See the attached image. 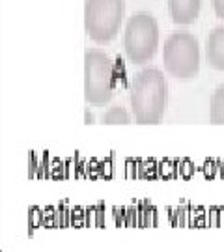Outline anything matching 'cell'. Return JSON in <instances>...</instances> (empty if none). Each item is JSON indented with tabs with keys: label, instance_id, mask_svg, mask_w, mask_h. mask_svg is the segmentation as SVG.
<instances>
[{
	"label": "cell",
	"instance_id": "cell-1",
	"mask_svg": "<svg viewBox=\"0 0 224 252\" xmlns=\"http://www.w3.org/2000/svg\"><path fill=\"white\" fill-rule=\"evenodd\" d=\"M168 105V82L161 69L146 67L134 75L131 84V107L138 126L161 124Z\"/></svg>",
	"mask_w": 224,
	"mask_h": 252
},
{
	"label": "cell",
	"instance_id": "cell-7",
	"mask_svg": "<svg viewBox=\"0 0 224 252\" xmlns=\"http://www.w3.org/2000/svg\"><path fill=\"white\" fill-rule=\"evenodd\" d=\"M206 56L211 67L224 71V27H217L209 32L206 41Z\"/></svg>",
	"mask_w": 224,
	"mask_h": 252
},
{
	"label": "cell",
	"instance_id": "cell-11",
	"mask_svg": "<svg viewBox=\"0 0 224 252\" xmlns=\"http://www.w3.org/2000/svg\"><path fill=\"white\" fill-rule=\"evenodd\" d=\"M86 124H94V116L88 114V112H86Z\"/></svg>",
	"mask_w": 224,
	"mask_h": 252
},
{
	"label": "cell",
	"instance_id": "cell-2",
	"mask_svg": "<svg viewBox=\"0 0 224 252\" xmlns=\"http://www.w3.org/2000/svg\"><path fill=\"white\" fill-rule=\"evenodd\" d=\"M164 69L179 81H189L200 71V45L191 32H174L162 47Z\"/></svg>",
	"mask_w": 224,
	"mask_h": 252
},
{
	"label": "cell",
	"instance_id": "cell-8",
	"mask_svg": "<svg viewBox=\"0 0 224 252\" xmlns=\"http://www.w3.org/2000/svg\"><path fill=\"white\" fill-rule=\"evenodd\" d=\"M209 120L213 126H224V84L217 86L213 95H211Z\"/></svg>",
	"mask_w": 224,
	"mask_h": 252
},
{
	"label": "cell",
	"instance_id": "cell-4",
	"mask_svg": "<svg viewBox=\"0 0 224 252\" xmlns=\"http://www.w3.org/2000/svg\"><path fill=\"white\" fill-rule=\"evenodd\" d=\"M124 0H86L84 28L96 43H108L118 36L124 21Z\"/></svg>",
	"mask_w": 224,
	"mask_h": 252
},
{
	"label": "cell",
	"instance_id": "cell-3",
	"mask_svg": "<svg viewBox=\"0 0 224 252\" xmlns=\"http://www.w3.org/2000/svg\"><path fill=\"white\" fill-rule=\"evenodd\" d=\"M114 94V62L99 49L84 54V99L90 105H107Z\"/></svg>",
	"mask_w": 224,
	"mask_h": 252
},
{
	"label": "cell",
	"instance_id": "cell-5",
	"mask_svg": "<svg viewBox=\"0 0 224 252\" xmlns=\"http://www.w3.org/2000/svg\"><path fill=\"white\" fill-rule=\"evenodd\" d=\"M124 47L129 62L142 65L150 62L159 47V27L150 13H134L127 21Z\"/></svg>",
	"mask_w": 224,
	"mask_h": 252
},
{
	"label": "cell",
	"instance_id": "cell-6",
	"mask_svg": "<svg viewBox=\"0 0 224 252\" xmlns=\"http://www.w3.org/2000/svg\"><path fill=\"white\" fill-rule=\"evenodd\" d=\"M202 0H168V11L176 25H192L200 15Z\"/></svg>",
	"mask_w": 224,
	"mask_h": 252
},
{
	"label": "cell",
	"instance_id": "cell-9",
	"mask_svg": "<svg viewBox=\"0 0 224 252\" xmlns=\"http://www.w3.org/2000/svg\"><path fill=\"white\" fill-rule=\"evenodd\" d=\"M101 120H103L105 126H118V124L127 126V124H131V116L127 114L126 108H122V107H112L108 112L103 114Z\"/></svg>",
	"mask_w": 224,
	"mask_h": 252
},
{
	"label": "cell",
	"instance_id": "cell-10",
	"mask_svg": "<svg viewBox=\"0 0 224 252\" xmlns=\"http://www.w3.org/2000/svg\"><path fill=\"white\" fill-rule=\"evenodd\" d=\"M213 2V9H215L217 17L224 19V0H211Z\"/></svg>",
	"mask_w": 224,
	"mask_h": 252
}]
</instances>
